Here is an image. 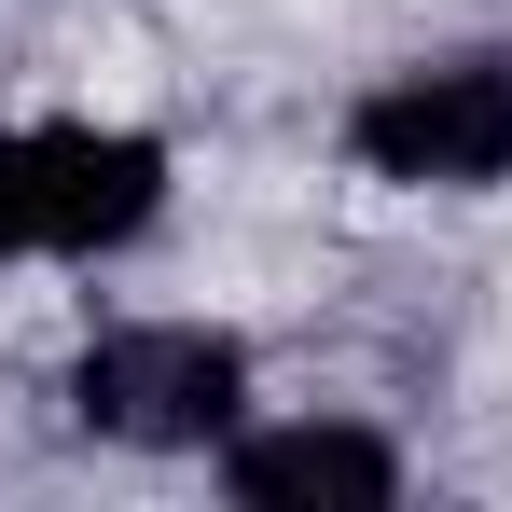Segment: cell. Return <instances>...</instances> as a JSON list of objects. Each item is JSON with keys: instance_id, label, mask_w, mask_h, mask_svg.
Segmentation results:
<instances>
[{"instance_id": "cell-2", "label": "cell", "mask_w": 512, "mask_h": 512, "mask_svg": "<svg viewBox=\"0 0 512 512\" xmlns=\"http://www.w3.org/2000/svg\"><path fill=\"white\" fill-rule=\"evenodd\" d=\"M250 402V360L222 333H194V319H139V333H97L84 374H70V416L111 429V443H222Z\"/></svg>"}, {"instance_id": "cell-4", "label": "cell", "mask_w": 512, "mask_h": 512, "mask_svg": "<svg viewBox=\"0 0 512 512\" xmlns=\"http://www.w3.org/2000/svg\"><path fill=\"white\" fill-rule=\"evenodd\" d=\"M236 499H263V512H291V499L374 512V499H402V457L374 429H263V443H236Z\"/></svg>"}, {"instance_id": "cell-3", "label": "cell", "mask_w": 512, "mask_h": 512, "mask_svg": "<svg viewBox=\"0 0 512 512\" xmlns=\"http://www.w3.org/2000/svg\"><path fill=\"white\" fill-rule=\"evenodd\" d=\"M167 208V153L125 125H28V250H125Z\"/></svg>"}, {"instance_id": "cell-1", "label": "cell", "mask_w": 512, "mask_h": 512, "mask_svg": "<svg viewBox=\"0 0 512 512\" xmlns=\"http://www.w3.org/2000/svg\"><path fill=\"white\" fill-rule=\"evenodd\" d=\"M346 153L374 180H429V194H471L512 167V56H429L346 111Z\"/></svg>"}]
</instances>
